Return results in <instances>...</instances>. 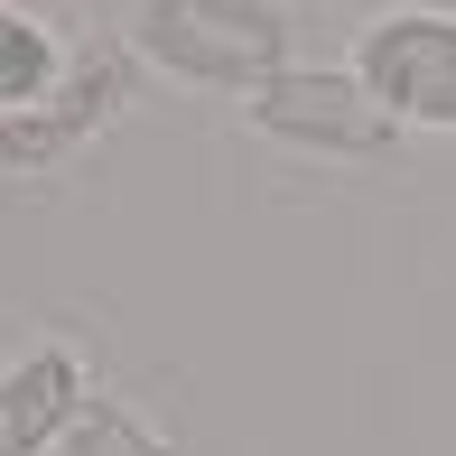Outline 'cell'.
<instances>
[{"label": "cell", "instance_id": "1", "mask_svg": "<svg viewBox=\"0 0 456 456\" xmlns=\"http://www.w3.org/2000/svg\"><path fill=\"white\" fill-rule=\"evenodd\" d=\"M131 47L150 56V66L186 75V85L261 94L289 66V10L280 0H140L131 10Z\"/></svg>", "mask_w": 456, "mask_h": 456}, {"label": "cell", "instance_id": "2", "mask_svg": "<svg viewBox=\"0 0 456 456\" xmlns=\"http://www.w3.org/2000/svg\"><path fill=\"white\" fill-rule=\"evenodd\" d=\"M252 121L271 140H289V150H307V159H382L401 140V121L363 94L354 66H280L252 94Z\"/></svg>", "mask_w": 456, "mask_h": 456}, {"label": "cell", "instance_id": "3", "mask_svg": "<svg viewBox=\"0 0 456 456\" xmlns=\"http://www.w3.org/2000/svg\"><path fill=\"white\" fill-rule=\"evenodd\" d=\"M354 75L391 121L456 131V10H382L354 37Z\"/></svg>", "mask_w": 456, "mask_h": 456}, {"label": "cell", "instance_id": "4", "mask_svg": "<svg viewBox=\"0 0 456 456\" xmlns=\"http://www.w3.org/2000/svg\"><path fill=\"white\" fill-rule=\"evenodd\" d=\"M121 102H131V75L112 66V56H85V66L66 75L37 112H19V121H0V168H47V159H66L75 140L94 131V121H112Z\"/></svg>", "mask_w": 456, "mask_h": 456}, {"label": "cell", "instance_id": "5", "mask_svg": "<svg viewBox=\"0 0 456 456\" xmlns=\"http://www.w3.org/2000/svg\"><path fill=\"white\" fill-rule=\"evenodd\" d=\"M75 410H85V372L66 345H37V354L0 363V456H37L47 438H66Z\"/></svg>", "mask_w": 456, "mask_h": 456}, {"label": "cell", "instance_id": "6", "mask_svg": "<svg viewBox=\"0 0 456 456\" xmlns=\"http://www.w3.org/2000/svg\"><path fill=\"white\" fill-rule=\"evenodd\" d=\"M56 85H66V66H56V37L37 28L28 10H10V0H0V121L37 112Z\"/></svg>", "mask_w": 456, "mask_h": 456}, {"label": "cell", "instance_id": "7", "mask_svg": "<svg viewBox=\"0 0 456 456\" xmlns=\"http://www.w3.org/2000/svg\"><path fill=\"white\" fill-rule=\"evenodd\" d=\"M66 456H177V447L150 438L121 401H85V410H75V428H66Z\"/></svg>", "mask_w": 456, "mask_h": 456}]
</instances>
